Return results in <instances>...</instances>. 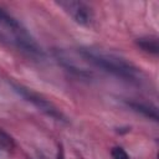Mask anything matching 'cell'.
Listing matches in <instances>:
<instances>
[{
	"label": "cell",
	"instance_id": "cell-1",
	"mask_svg": "<svg viewBox=\"0 0 159 159\" xmlns=\"http://www.w3.org/2000/svg\"><path fill=\"white\" fill-rule=\"evenodd\" d=\"M80 52L88 62L107 73L128 82L137 83L140 81V72L138 68L116 53L97 48H81Z\"/></svg>",
	"mask_w": 159,
	"mask_h": 159
},
{
	"label": "cell",
	"instance_id": "cell-3",
	"mask_svg": "<svg viewBox=\"0 0 159 159\" xmlns=\"http://www.w3.org/2000/svg\"><path fill=\"white\" fill-rule=\"evenodd\" d=\"M60 7H62L76 22L81 25H89L93 19V12L89 5H87L83 1H57L56 2Z\"/></svg>",
	"mask_w": 159,
	"mask_h": 159
},
{
	"label": "cell",
	"instance_id": "cell-2",
	"mask_svg": "<svg viewBox=\"0 0 159 159\" xmlns=\"http://www.w3.org/2000/svg\"><path fill=\"white\" fill-rule=\"evenodd\" d=\"M11 84H12V87H14L16 93H19L25 101H27L32 106H35L40 112L45 113L46 116H48L52 119H56V120H60V122H66V117L60 112V109L57 107H55L45 97L40 96L39 93H36L32 89L26 88V87H24L21 84H17V83H11Z\"/></svg>",
	"mask_w": 159,
	"mask_h": 159
},
{
	"label": "cell",
	"instance_id": "cell-8",
	"mask_svg": "<svg viewBox=\"0 0 159 159\" xmlns=\"http://www.w3.org/2000/svg\"><path fill=\"white\" fill-rule=\"evenodd\" d=\"M111 157L112 159H129V155L122 147H114L111 150Z\"/></svg>",
	"mask_w": 159,
	"mask_h": 159
},
{
	"label": "cell",
	"instance_id": "cell-5",
	"mask_svg": "<svg viewBox=\"0 0 159 159\" xmlns=\"http://www.w3.org/2000/svg\"><path fill=\"white\" fill-rule=\"evenodd\" d=\"M0 25H2V26H5L6 29H9V30L12 32L14 37L25 32V30L21 27V25H20L10 14H7V12H6L5 10H2L1 7H0Z\"/></svg>",
	"mask_w": 159,
	"mask_h": 159
},
{
	"label": "cell",
	"instance_id": "cell-7",
	"mask_svg": "<svg viewBox=\"0 0 159 159\" xmlns=\"http://www.w3.org/2000/svg\"><path fill=\"white\" fill-rule=\"evenodd\" d=\"M138 47H140L144 52L152 53V55H158L159 52V43H158V39L154 36H145V37H140L137 41Z\"/></svg>",
	"mask_w": 159,
	"mask_h": 159
},
{
	"label": "cell",
	"instance_id": "cell-4",
	"mask_svg": "<svg viewBox=\"0 0 159 159\" xmlns=\"http://www.w3.org/2000/svg\"><path fill=\"white\" fill-rule=\"evenodd\" d=\"M55 57H56V60L67 70V71H70L71 73H73V75H76V76H78V77H91V72H88L87 70H84V68H81V67H78L77 65H75L72 61H71V58H68V57H66V55L62 52V51H60V50H56L55 51Z\"/></svg>",
	"mask_w": 159,
	"mask_h": 159
},
{
	"label": "cell",
	"instance_id": "cell-6",
	"mask_svg": "<svg viewBox=\"0 0 159 159\" xmlns=\"http://www.w3.org/2000/svg\"><path fill=\"white\" fill-rule=\"evenodd\" d=\"M127 104L135 112L140 113L142 116L149 118V119H153V120H158V111L155 107H152L149 104H145V103H139V102H127Z\"/></svg>",
	"mask_w": 159,
	"mask_h": 159
}]
</instances>
